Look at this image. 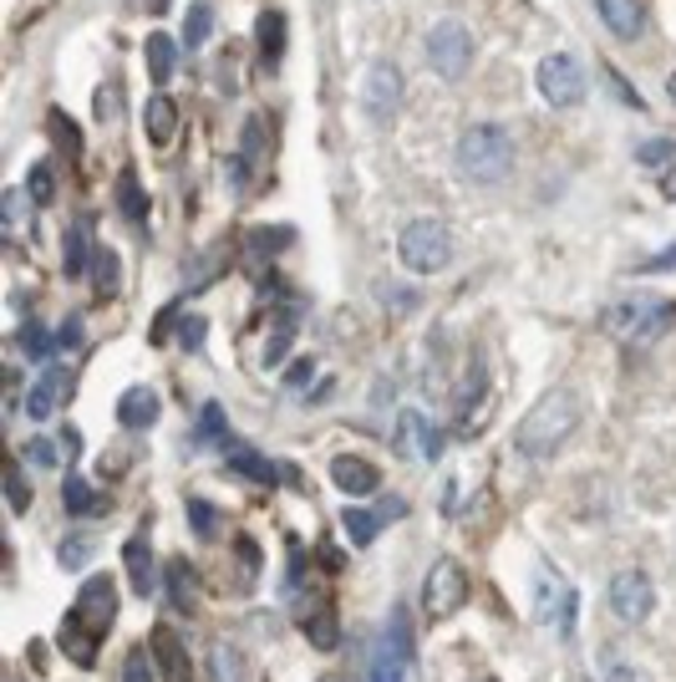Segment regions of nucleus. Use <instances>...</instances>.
<instances>
[{
	"label": "nucleus",
	"instance_id": "412c9836",
	"mask_svg": "<svg viewBox=\"0 0 676 682\" xmlns=\"http://www.w3.org/2000/svg\"><path fill=\"white\" fill-rule=\"evenodd\" d=\"M61 499H67V515H76V519H82V515H103V509H107V499H97V490H92L82 474L61 479Z\"/></svg>",
	"mask_w": 676,
	"mask_h": 682
},
{
	"label": "nucleus",
	"instance_id": "a211bd4d",
	"mask_svg": "<svg viewBox=\"0 0 676 682\" xmlns=\"http://www.w3.org/2000/svg\"><path fill=\"white\" fill-rule=\"evenodd\" d=\"M601 21L610 26V36L636 42V36L647 31V5H641V0H601Z\"/></svg>",
	"mask_w": 676,
	"mask_h": 682
},
{
	"label": "nucleus",
	"instance_id": "f8f14e48",
	"mask_svg": "<svg viewBox=\"0 0 676 682\" xmlns=\"http://www.w3.org/2000/svg\"><path fill=\"white\" fill-rule=\"evenodd\" d=\"M147 652H153V662H158L163 682H193V657L189 647H183V637H178L174 626H153V642H147Z\"/></svg>",
	"mask_w": 676,
	"mask_h": 682
},
{
	"label": "nucleus",
	"instance_id": "603ef678",
	"mask_svg": "<svg viewBox=\"0 0 676 682\" xmlns=\"http://www.w3.org/2000/svg\"><path fill=\"white\" fill-rule=\"evenodd\" d=\"M260 149H265V118L254 113V118L245 122V153H260Z\"/></svg>",
	"mask_w": 676,
	"mask_h": 682
},
{
	"label": "nucleus",
	"instance_id": "72a5a7b5",
	"mask_svg": "<svg viewBox=\"0 0 676 682\" xmlns=\"http://www.w3.org/2000/svg\"><path fill=\"white\" fill-rule=\"evenodd\" d=\"M15 346L26 356H51V346H57V337L41 327V321H31V327H21L15 331Z\"/></svg>",
	"mask_w": 676,
	"mask_h": 682
},
{
	"label": "nucleus",
	"instance_id": "f03ea898",
	"mask_svg": "<svg viewBox=\"0 0 676 682\" xmlns=\"http://www.w3.org/2000/svg\"><path fill=\"white\" fill-rule=\"evenodd\" d=\"M458 168L478 184H499L514 168V143L499 122H473L469 133L458 138Z\"/></svg>",
	"mask_w": 676,
	"mask_h": 682
},
{
	"label": "nucleus",
	"instance_id": "a878e982",
	"mask_svg": "<svg viewBox=\"0 0 676 682\" xmlns=\"http://www.w3.org/2000/svg\"><path fill=\"white\" fill-rule=\"evenodd\" d=\"M118 275H122V260L112 250H97V260H92V291L103 301L118 296Z\"/></svg>",
	"mask_w": 676,
	"mask_h": 682
},
{
	"label": "nucleus",
	"instance_id": "9d476101",
	"mask_svg": "<svg viewBox=\"0 0 676 682\" xmlns=\"http://www.w3.org/2000/svg\"><path fill=\"white\" fill-rule=\"evenodd\" d=\"M76 383H72V372L67 367H46L41 377H36V387H31V398H26V413L36 418V423H51V418L72 402Z\"/></svg>",
	"mask_w": 676,
	"mask_h": 682
},
{
	"label": "nucleus",
	"instance_id": "7c9ffc66",
	"mask_svg": "<svg viewBox=\"0 0 676 682\" xmlns=\"http://www.w3.org/2000/svg\"><path fill=\"white\" fill-rule=\"evenodd\" d=\"M306 637H310V647H321V652H331V647H336V642H341L336 611H331V607H325V611H316V616H310V622H306Z\"/></svg>",
	"mask_w": 676,
	"mask_h": 682
},
{
	"label": "nucleus",
	"instance_id": "49530a36",
	"mask_svg": "<svg viewBox=\"0 0 676 682\" xmlns=\"http://www.w3.org/2000/svg\"><path fill=\"white\" fill-rule=\"evenodd\" d=\"M51 133H57V143H61V153H82V138H76V128L67 122V113H51Z\"/></svg>",
	"mask_w": 676,
	"mask_h": 682
},
{
	"label": "nucleus",
	"instance_id": "864d4df0",
	"mask_svg": "<svg viewBox=\"0 0 676 682\" xmlns=\"http://www.w3.org/2000/svg\"><path fill=\"white\" fill-rule=\"evenodd\" d=\"M605 82H610V87H616V92H620V97H626L631 107H641V103H647V97H636V87H631V82H626V77L616 72V67H605Z\"/></svg>",
	"mask_w": 676,
	"mask_h": 682
},
{
	"label": "nucleus",
	"instance_id": "4c0bfd02",
	"mask_svg": "<svg viewBox=\"0 0 676 682\" xmlns=\"http://www.w3.org/2000/svg\"><path fill=\"white\" fill-rule=\"evenodd\" d=\"M636 158H641V164H651V168L676 164V143H672V138H647V143L636 149Z\"/></svg>",
	"mask_w": 676,
	"mask_h": 682
},
{
	"label": "nucleus",
	"instance_id": "423d86ee",
	"mask_svg": "<svg viewBox=\"0 0 676 682\" xmlns=\"http://www.w3.org/2000/svg\"><path fill=\"white\" fill-rule=\"evenodd\" d=\"M463 601H469V571L458 561H438L423 580V611L432 622H442V616L463 611Z\"/></svg>",
	"mask_w": 676,
	"mask_h": 682
},
{
	"label": "nucleus",
	"instance_id": "5701e85b",
	"mask_svg": "<svg viewBox=\"0 0 676 682\" xmlns=\"http://www.w3.org/2000/svg\"><path fill=\"white\" fill-rule=\"evenodd\" d=\"M254 42H260V57L265 61H280V51H285V15L260 11V21H254Z\"/></svg>",
	"mask_w": 676,
	"mask_h": 682
},
{
	"label": "nucleus",
	"instance_id": "393cba45",
	"mask_svg": "<svg viewBox=\"0 0 676 682\" xmlns=\"http://www.w3.org/2000/svg\"><path fill=\"white\" fill-rule=\"evenodd\" d=\"M174 67H178L174 42H168L163 31H153V36H147V72H153V82H168V77H174Z\"/></svg>",
	"mask_w": 676,
	"mask_h": 682
},
{
	"label": "nucleus",
	"instance_id": "c756f323",
	"mask_svg": "<svg viewBox=\"0 0 676 682\" xmlns=\"http://www.w3.org/2000/svg\"><path fill=\"white\" fill-rule=\"evenodd\" d=\"M92 555H97V540H92V534H67V540H61V550H57L61 571H82Z\"/></svg>",
	"mask_w": 676,
	"mask_h": 682
},
{
	"label": "nucleus",
	"instance_id": "79ce46f5",
	"mask_svg": "<svg viewBox=\"0 0 676 682\" xmlns=\"http://www.w3.org/2000/svg\"><path fill=\"white\" fill-rule=\"evenodd\" d=\"M285 555H290V576H285V591L290 596H300L306 591V550H300V540H285Z\"/></svg>",
	"mask_w": 676,
	"mask_h": 682
},
{
	"label": "nucleus",
	"instance_id": "39448f33",
	"mask_svg": "<svg viewBox=\"0 0 676 682\" xmlns=\"http://www.w3.org/2000/svg\"><path fill=\"white\" fill-rule=\"evenodd\" d=\"M534 77H539V97L549 107H574L585 97V67H580V57H570V51H549Z\"/></svg>",
	"mask_w": 676,
	"mask_h": 682
},
{
	"label": "nucleus",
	"instance_id": "5fc2aeb1",
	"mask_svg": "<svg viewBox=\"0 0 676 682\" xmlns=\"http://www.w3.org/2000/svg\"><path fill=\"white\" fill-rule=\"evenodd\" d=\"M57 346H82V321H76V316L57 331Z\"/></svg>",
	"mask_w": 676,
	"mask_h": 682
},
{
	"label": "nucleus",
	"instance_id": "6e6d98bb",
	"mask_svg": "<svg viewBox=\"0 0 676 682\" xmlns=\"http://www.w3.org/2000/svg\"><path fill=\"white\" fill-rule=\"evenodd\" d=\"M61 448H67V454H76V448H82V433L67 428V433H61Z\"/></svg>",
	"mask_w": 676,
	"mask_h": 682
},
{
	"label": "nucleus",
	"instance_id": "13d9d810",
	"mask_svg": "<svg viewBox=\"0 0 676 682\" xmlns=\"http://www.w3.org/2000/svg\"><path fill=\"white\" fill-rule=\"evenodd\" d=\"M666 193H672V199H676V174H672V184H666Z\"/></svg>",
	"mask_w": 676,
	"mask_h": 682
},
{
	"label": "nucleus",
	"instance_id": "e433bc0d",
	"mask_svg": "<svg viewBox=\"0 0 676 682\" xmlns=\"http://www.w3.org/2000/svg\"><path fill=\"white\" fill-rule=\"evenodd\" d=\"M204 337H209L204 316H183V321H178V331H174V341L183 346V352H199V346H204Z\"/></svg>",
	"mask_w": 676,
	"mask_h": 682
},
{
	"label": "nucleus",
	"instance_id": "20e7f679",
	"mask_svg": "<svg viewBox=\"0 0 676 682\" xmlns=\"http://www.w3.org/2000/svg\"><path fill=\"white\" fill-rule=\"evenodd\" d=\"M473 61V36L469 26L458 21V15H442V21H432V31H427V67L438 77H463Z\"/></svg>",
	"mask_w": 676,
	"mask_h": 682
},
{
	"label": "nucleus",
	"instance_id": "f704fd0d",
	"mask_svg": "<svg viewBox=\"0 0 676 682\" xmlns=\"http://www.w3.org/2000/svg\"><path fill=\"white\" fill-rule=\"evenodd\" d=\"M199 438H204V444H229V423H224L220 402H204V413H199Z\"/></svg>",
	"mask_w": 676,
	"mask_h": 682
},
{
	"label": "nucleus",
	"instance_id": "3c124183",
	"mask_svg": "<svg viewBox=\"0 0 676 682\" xmlns=\"http://www.w3.org/2000/svg\"><path fill=\"white\" fill-rule=\"evenodd\" d=\"M310 372H316V362H310V356H300V362H295V367L285 372V387H290V392H306Z\"/></svg>",
	"mask_w": 676,
	"mask_h": 682
},
{
	"label": "nucleus",
	"instance_id": "4468645a",
	"mask_svg": "<svg viewBox=\"0 0 676 682\" xmlns=\"http://www.w3.org/2000/svg\"><path fill=\"white\" fill-rule=\"evenodd\" d=\"M57 647L61 652H67V662H72V668H97V652H103V637H97V632H92L87 622H82V616H67V622H61V632H57Z\"/></svg>",
	"mask_w": 676,
	"mask_h": 682
},
{
	"label": "nucleus",
	"instance_id": "c9c22d12",
	"mask_svg": "<svg viewBox=\"0 0 676 682\" xmlns=\"http://www.w3.org/2000/svg\"><path fill=\"white\" fill-rule=\"evenodd\" d=\"M189 525H193V534L214 540V534H220V509L209 505V499H189Z\"/></svg>",
	"mask_w": 676,
	"mask_h": 682
},
{
	"label": "nucleus",
	"instance_id": "a19ab883",
	"mask_svg": "<svg viewBox=\"0 0 676 682\" xmlns=\"http://www.w3.org/2000/svg\"><path fill=\"white\" fill-rule=\"evenodd\" d=\"M21 459L36 463V469H57L61 454H57V444H51V438H31V444L21 448Z\"/></svg>",
	"mask_w": 676,
	"mask_h": 682
},
{
	"label": "nucleus",
	"instance_id": "b1692460",
	"mask_svg": "<svg viewBox=\"0 0 676 682\" xmlns=\"http://www.w3.org/2000/svg\"><path fill=\"white\" fill-rule=\"evenodd\" d=\"M402 678H407V657H402L398 647L377 642V652H371V662H367V682H402Z\"/></svg>",
	"mask_w": 676,
	"mask_h": 682
},
{
	"label": "nucleus",
	"instance_id": "bf43d9fd",
	"mask_svg": "<svg viewBox=\"0 0 676 682\" xmlns=\"http://www.w3.org/2000/svg\"><path fill=\"white\" fill-rule=\"evenodd\" d=\"M469 682H499V678H469Z\"/></svg>",
	"mask_w": 676,
	"mask_h": 682
},
{
	"label": "nucleus",
	"instance_id": "9b49d317",
	"mask_svg": "<svg viewBox=\"0 0 676 682\" xmlns=\"http://www.w3.org/2000/svg\"><path fill=\"white\" fill-rule=\"evenodd\" d=\"M407 515V499H398V494H387V499H377L371 509H346L341 515V525H346V534H352V545H371L377 534H382V525H392V519Z\"/></svg>",
	"mask_w": 676,
	"mask_h": 682
},
{
	"label": "nucleus",
	"instance_id": "c85d7f7f",
	"mask_svg": "<svg viewBox=\"0 0 676 682\" xmlns=\"http://www.w3.org/2000/svg\"><path fill=\"white\" fill-rule=\"evenodd\" d=\"M168 601L178 611H193V571L189 561H168Z\"/></svg>",
	"mask_w": 676,
	"mask_h": 682
},
{
	"label": "nucleus",
	"instance_id": "6e6552de",
	"mask_svg": "<svg viewBox=\"0 0 676 682\" xmlns=\"http://www.w3.org/2000/svg\"><path fill=\"white\" fill-rule=\"evenodd\" d=\"M402 92H407V82H402V72H398V61H371V72H367V82H361V103H367V113L377 122H387L392 113H398V103H402Z\"/></svg>",
	"mask_w": 676,
	"mask_h": 682
},
{
	"label": "nucleus",
	"instance_id": "cd10ccee",
	"mask_svg": "<svg viewBox=\"0 0 676 682\" xmlns=\"http://www.w3.org/2000/svg\"><path fill=\"white\" fill-rule=\"evenodd\" d=\"M118 204H122V214H128L133 224L147 220V193H143V184H138L133 168H128V174H122V184H118Z\"/></svg>",
	"mask_w": 676,
	"mask_h": 682
},
{
	"label": "nucleus",
	"instance_id": "bb28decb",
	"mask_svg": "<svg viewBox=\"0 0 676 682\" xmlns=\"http://www.w3.org/2000/svg\"><path fill=\"white\" fill-rule=\"evenodd\" d=\"M229 463H235V474H250L254 484H275V479H280L275 463H270L265 454H254V448H235V459H229Z\"/></svg>",
	"mask_w": 676,
	"mask_h": 682
},
{
	"label": "nucleus",
	"instance_id": "c03bdc74",
	"mask_svg": "<svg viewBox=\"0 0 676 682\" xmlns=\"http://www.w3.org/2000/svg\"><path fill=\"white\" fill-rule=\"evenodd\" d=\"M290 245V224H280V230H254L250 235V250L270 255V250H285Z\"/></svg>",
	"mask_w": 676,
	"mask_h": 682
},
{
	"label": "nucleus",
	"instance_id": "f257e3e1",
	"mask_svg": "<svg viewBox=\"0 0 676 682\" xmlns=\"http://www.w3.org/2000/svg\"><path fill=\"white\" fill-rule=\"evenodd\" d=\"M574 423H580V398H574L570 387H549V392L534 402L530 413L519 418L514 444H519V454H524V459L544 463V459H555L559 448L570 444Z\"/></svg>",
	"mask_w": 676,
	"mask_h": 682
},
{
	"label": "nucleus",
	"instance_id": "a18cd8bd",
	"mask_svg": "<svg viewBox=\"0 0 676 682\" xmlns=\"http://www.w3.org/2000/svg\"><path fill=\"white\" fill-rule=\"evenodd\" d=\"M5 494H11V509H15V515H26L31 490H26V479H21V463H11V469H5Z\"/></svg>",
	"mask_w": 676,
	"mask_h": 682
},
{
	"label": "nucleus",
	"instance_id": "052dcab7",
	"mask_svg": "<svg viewBox=\"0 0 676 682\" xmlns=\"http://www.w3.org/2000/svg\"><path fill=\"white\" fill-rule=\"evenodd\" d=\"M321 682H341V678H321Z\"/></svg>",
	"mask_w": 676,
	"mask_h": 682
},
{
	"label": "nucleus",
	"instance_id": "ea45409f",
	"mask_svg": "<svg viewBox=\"0 0 676 682\" xmlns=\"http://www.w3.org/2000/svg\"><path fill=\"white\" fill-rule=\"evenodd\" d=\"M26 193H31V204H51V193H57V184H51V168L36 164L26 174Z\"/></svg>",
	"mask_w": 676,
	"mask_h": 682
},
{
	"label": "nucleus",
	"instance_id": "7ed1b4c3",
	"mask_svg": "<svg viewBox=\"0 0 676 682\" xmlns=\"http://www.w3.org/2000/svg\"><path fill=\"white\" fill-rule=\"evenodd\" d=\"M398 255H402V266H407V270L432 275V270H442L448 260H453V235H448V224H442V220L423 214V220H412L407 230H402Z\"/></svg>",
	"mask_w": 676,
	"mask_h": 682
},
{
	"label": "nucleus",
	"instance_id": "ddd939ff",
	"mask_svg": "<svg viewBox=\"0 0 676 682\" xmlns=\"http://www.w3.org/2000/svg\"><path fill=\"white\" fill-rule=\"evenodd\" d=\"M331 484L341 494H352V499H367V494L382 490V474H377V463H367L361 454H336L331 459Z\"/></svg>",
	"mask_w": 676,
	"mask_h": 682
},
{
	"label": "nucleus",
	"instance_id": "58836bf2",
	"mask_svg": "<svg viewBox=\"0 0 676 682\" xmlns=\"http://www.w3.org/2000/svg\"><path fill=\"white\" fill-rule=\"evenodd\" d=\"M235 561H239V576H245V586H250V580L260 576V545H254L250 534H239V540H235Z\"/></svg>",
	"mask_w": 676,
	"mask_h": 682
},
{
	"label": "nucleus",
	"instance_id": "6ab92c4d",
	"mask_svg": "<svg viewBox=\"0 0 676 682\" xmlns=\"http://www.w3.org/2000/svg\"><path fill=\"white\" fill-rule=\"evenodd\" d=\"M122 565H128V586L138 596L153 591V545H147V525H138V534L122 545Z\"/></svg>",
	"mask_w": 676,
	"mask_h": 682
},
{
	"label": "nucleus",
	"instance_id": "dca6fc26",
	"mask_svg": "<svg viewBox=\"0 0 676 682\" xmlns=\"http://www.w3.org/2000/svg\"><path fill=\"white\" fill-rule=\"evenodd\" d=\"M118 423H122V428H133V433L153 428V423H158V392L143 387V383L128 387V392L118 398Z\"/></svg>",
	"mask_w": 676,
	"mask_h": 682
},
{
	"label": "nucleus",
	"instance_id": "0eeeda50",
	"mask_svg": "<svg viewBox=\"0 0 676 682\" xmlns=\"http://www.w3.org/2000/svg\"><path fill=\"white\" fill-rule=\"evenodd\" d=\"M605 607L616 611L626 626H641L651 616V607H656L651 576L647 571H620V576H610V586H605Z\"/></svg>",
	"mask_w": 676,
	"mask_h": 682
},
{
	"label": "nucleus",
	"instance_id": "de8ad7c7",
	"mask_svg": "<svg viewBox=\"0 0 676 682\" xmlns=\"http://www.w3.org/2000/svg\"><path fill=\"white\" fill-rule=\"evenodd\" d=\"M122 682H153V668H147L143 647H133V652L122 657Z\"/></svg>",
	"mask_w": 676,
	"mask_h": 682
},
{
	"label": "nucleus",
	"instance_id": "4d7b16f0",
	"mask_svg": "<svg viewBox=\"0 0 676 682\" xmlns=\"http://www.w3.org/2000/svg\"><path fill=\"white\" fill-rule=\"evenodd\" d=\"M666 92H672V97H676V72H672V77H666Z\"/></svg>",
	"mask_w": 676,
	"mask_h": 682
},
{
	"label": "nucleus",
	"instance_id": "37998d69",
	"mask_svg": "<svg viewBox=\"0 0 676 682\" xmlns=\"http://www.w3.org/2000/svg\"><path fill=\"white\" fill-rule=\"evenodd\" d=\"M601 672H605V682H636L631 662H626L616 647H601Z\"/></svg>",
	"mask_w": 676,
	"mask_h": 682
},
{
	"label": "nucleus",
	"instance_id": "4be33fe9",
	"mask_svg": "<svg viewBox=\"0 0 676 682\" xmlns=\"http://www.w3.org/2000/svg\"><path fill=\"white\" fill-rule=\"evenodd\" d=\"M92 260H97L92 230L87 224H72V230H67V260H61V270H67V275H92Z\"/></svg>",
	"mask_w": 676,
	"mask_h": 682
},
{
	"label": "nucleus",
	"instance_id": "09e8293b",
	"mask_svg": "<svg viewBox=\"0 0 676 682\" xmlns=\"http://www.w3.org/2000/svg\"><path fill=\"white\" fill-rule=\"evenodd\" d=\"M662 270H676V245L672 250H662V255H651V260H641L636 275H662Z\"/></svg>",
	"mask_w": 676,
	"mask_h": 682
},
{
	"label": "nucleus",
	"instance_id": "473e14b6",
	"mask_svg": "<svg viewBox=\"0 0 676 682\" xmlns=\"http://www.w3.org/2000/svg\"><path fill=\"white\" fill-rule=\"evenodd\" d=\"M478 392H484V356H473L469 377L458 387V418H463V428H469V413H473V402H478Z\"/></svg>",
	"mask_w": 676,
	"mask_h": 682
},
{
	"label": "nucleus",
	"instance_id": "1a4fd4ad",
	"mask_svg": "<svg viewBox=\"0 0 676 682\" xmlns=\"http://www.w3.org/2000/svg\"><path fill=\"white\" fill-rule=\"evenodd\" d=\"M76 616H82L97 637H107V626H112V616H118V580L112 576H87L82 580V591H76Z\"/></svg>",
	"mask_w": 676,
	"mask_h": 682
},
{
	"label": "nucleus",
	"instance_id": "2eb2a0df",
	"mask_svg": "<svg viewBox=\"0 0 676 682\" xmlns=\"http://www.w3.org/2000/svg\"><path fill=\"white\" fill-rule=\"evenodd\" d=\"M398 448H402V454H423V459H438V448H442L438 423H427L417 408H412V413H402V418H398Z\"/></svg>",
	"mask_w": 676,
	"mask_h": 682
},
{
	"label": "nucleus",
	"instance_id": "aec40b11",
	"mask_svg": "<svg viewBox=\"0 0 676 682\" xmlns=\"http://www.w3.org/2000/svg\"><path fill=\"white\" fill-rule=\"evenodd\" d=\"M245 678H250L245 652L229 647V642H214V647H209V682H245Z\"/></svg>",
	"mask_w": 676,
	"mask_h": 682
},
{
	"label": "nucleus",
	"instance_id": "f3484780",
	"mask_svg": "<svg viewBox=\"0 0 676 682\" xmlns=\"http://www.w3.org/2000/svg\"><path fill=\"white\" fill-rule=\"evenodd\" d=\"M143 128H147V143H153V149H168V143L178 138V103L168 97V92H158V97H147Z\"/></svg>",
	"mask_w": 676,
	"mask_h": 682
},
{
	"label": "nucleus",
	"instance_id": "8fccbe9b",
	"mask_svg": "<svg viewBox=\"0 0 676 682\" xmlns=\"http://www.w3.org/2000/svg\"><path fill=\"white\" fill-rule=\"evenodd\" d=\"M387 301H392V311H417V301H423V296H417V291H412V285H407V291H402V285H387Z\"/></svg>",
	"mask_w": 676,
	"mask_h": 682
},
{
	"label": "nucleus",
	"instance_id": "2f4dec72",
	"mask_svg": "<svg viewBox=\"0 0 676 682\" xmlns=\"http://www.w3.org/2000/svg\"><path fill=\"white\" fill-rule=\"evenodd\" d=\"M209 36H214V5H189V15H183V42L189 46H204Z\"/></svg>",
	"mask_w": 676,
	"mask_h": 682
}]
</instances>
